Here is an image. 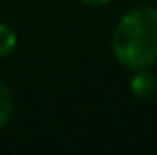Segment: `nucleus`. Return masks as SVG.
<instances>
[{
  "label": "nucleus",
  "mask_w": 157,
  "mask_h": 155,
  "mask_svg": "<svg viewBox=\"0 0 157 155\" xmlns=\"http://www.w3.org/2000/svg\"><path fill=\"white\" fill-rule=\"evenodd\" d=\"M16 48V34L9 25L0 23V57H7Z\"/></svg>",
  "instance_id": "4"
},
{
  "label": "nucleus",
  "mask_w": 157,
  "mask_h": 155,
  "mask_svg": "<svg viewBox=\"0 0 157 155\" xmlns=\"http://www.w3.org/2000/svg\"><path fill=\"white\" fill-rule=\"evenodd\" d=\"M12 112H14V96H12V89H9L5 82H0V130L9 123Z\"/></svg>",
  "instance_id": "3"
},
{
  "label": "nucleus",
  "mask_w": 157,
  "mask_h": 155,
  "mask_svg": "<svg viewBox=\"0 0 157 155\" xmlns=\"http://www.w3.org/2000/svg\"><path fill=\"white\" fill-rule=\"evenodd\" d=\"M130 91L139 103H150L157 94V78L150 68H139L134 71L132 80H130Z\"/></svg>",
  "instance_id": "2"
},
{
  "label": "nucleus",
  "mask_w": 157,
  "mask_h": 155,
  "mask_svg": "<svg viewBox=\"0 0 157 155\" xmlns=\"http://www.w3.org/2000/svg\"><path fill=\"white\" fill-rule=\"evenodd\" d=\"M82 5H86V7H102V5H107L109 0H80Z\"/></svg>",
  "instance_id": "5"
},
{
  "label": "nucleus",
  "mask_w": 157,
  "mask_h": 155,
  "mask_svg": "<svg viewBox=\"0 0 157 155\" xmlns=\"http://www.w3.org/2000/svg\"><path fill=\"white\" fill-rule=\"evenodd\" d=\"M112 52L130 71L157 64V7L137 5L118 18L112 32Z\"/></svg>",
  "instance_id": "1"
}]
</instances>
